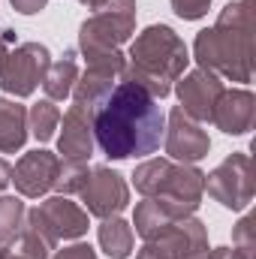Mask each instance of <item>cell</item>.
Wrapping results in <instances>:
<instances>
[{"label": "cell", "instance_id": "6da1fadb", "mask_svg": "<svg viewBox=\"0 0 256 259\" xmlns=\"http://www.w3.org/2000/svg\"><path fill=\"white\" fill-rule=\"evenodd\" d=\"M94 142L109 160L148 157L160 148L166 115L160 100L133 81H118L94 112Z\"/></svg>", "mask_w": 256, "mask_h": 259}, {"label": "cell", "instance_id": "7a4b0ae2", "mask_svg": "<svg viewBox=\"0 0 256 259\" xmlns=\"http://www.w3.org/2000/svg\"><path fill=\"white\" fill-rule=\"evenodd\" d=\"M196 64L229 81L253 78V0H232L217 15L214 27L196 33Z\"/></svg>", "mask_w": 256, "mask_h": 259}, {"label": "cell", "instance_id": "3957f363", "mask_svg": "<svg viewBox=\"0 0 256 259\" xmlns=\"http://www.w3.org/2000/svg\"><path fill=\"white\" fill-rule=\"evenodd\" d=\"M187 64H190V52L184 39L169 24H148L130 42L127 66L121 78L145 88L154 100H163L172 94Z\"/></svg>", "mask_w": 256, "mask_h": 259}, {"label": "cell", "instance_id": "277c9868", "mask_svg": "<svg viewBox=\"0 0 256 259\" xmlns=\"http://www.w3.org/2000/svg\"><path fill=\"white\" fill-rule=\"evenodd\" d=\"M133 184L142 196L163 199L178 214H196L205 196V172L187 163H175L169 157H154L136 166Z\"/></svg>", "mask_w": 256, "mask_h": 259}, {"label": "cell", "instance_id": "5b68a950", "mask_svg": "<svg viewBox=\"0 0 256 259\" xmlns=\"http://www.w3.org/2000/svg\"><path fill=\"white\" fill-rule=\"evenodd\" d=\"M136 33V0H124L118 6L100 9L78 27V49L81 55H106L118 52Z\"/></svg>", "mask_w": 256, "mask_h": 259}, {"label": "cell", "instance_id": "8992f818", "mask_svg": "<svg viewBox=\"0 0 256 259\" xmlns=\"http://www.w3.org/2000/svg\"><path fill=\"white\" fill-rule=\"evenodd\" d=\"M253 190H256L253 160L244 151L229 154L214 172L205 175V193L229 211H244L253 202Z\"/></svg>", "mask_w": 256, "mask_h": 259}, {"label": "cell", "instance_id": "52a82bcc", "mask_svg": "<svg viewBox=\"0 0 256 259\" xmlns=\"http://www.w3.org/2000/svg\"><path fill=\"white\" fill-rule=\"evenodd\" d=\"M52 64V55L42 42H18L0 64V88L12 97H30Z\"/></svg>", "mask_w": 256, "mask_h": 259}, {"label": "cell", "instance_id": "ba28073f", "mask_svg": "<svg viewBox=\"0 0 256 259\" xmlns=\"http://www.w3.org/2000/svg\"><path fill=\"white\" fill-rule=\"evenodd\" d=\"M88 211L75 205L69 196H49L36 208L27 211V223H33L39 232H46L55 244L75 241L88 232Z\"/></svg>", "mask_w": 256, "mask_h": 259}, {"label": "cell", "instance_id": "9c48e42d", "mask_svg": "<svg viewBox=\"0 0 256 259\" xmlns=\"http://www.w3.org/2000/svg\"><path fill=\"white\" fill-rule=\"evenodd\" d=\"M81 202H84V211L91 217H121V211L130 205V187L124 181L121 172L109 169V166H97L91 169L84 187L78 190Z\"/></svg>", "mask_w": 256, "mask_h": 259}, {"label": "cell", "instance_id": "30bf717a", "mask_svg": "<svg viewBox=\"0 0 256 259\" xmlns=\"http://www.w3.org/2000/svg\"><path fill=\"white\" fill-rule=\"evenodd\" d=\"M163 145H166L169 160L187 163V166L205 160L208 151H211L208 133L202 130L199 121H193L190 115H184L181 106H175V109L169 112V121H166V130H163Z\"/></svg>", "mask_w": 256, "mask_h": 259}, {"label": "cell", "instance_id": "8fae6325", "mask_svg": "<svg viewBox=\"0 0 256 259\" xmlns=\"http://www.w3.org/2000/svg\"><path fill=\"white\" fill-rule=\"evenodd\" d=\"M223 91L226 88H223L220 75H214V72H208L202 66L184 72L175 81V94L181 100V112L190 115L193 121H199V124L211 121V112H214V106H217V100H220Z\"/></svg>", "mask_w": 256, "mask_h": 259}, {"label": "cell", "instance_id": "7c38bea8", "mask_svg": "<svg viewBox=\"0 0 256 259\" xmlns=\"http://www.w3.org/2000/svg\"><path fill=\"white\" fill-rule=\"evenodd\" d=\"M58 169H61V157L46 151V148H36V151H27L21 154V160L12 166V184L18 196L24 199H39L49 190H55V181H58Z\"/></svg>", "mask_w": 256, "mask_h": 259}, {"label": "cell", "instance_id": "4fadbf2b", "mask_svg": "<svg viewBox=\"0 0 256 259\" xmlns=\"http://www.w3.org/2000/svg\"><path fill=\"white\" fill-rule=\"evenodd\" d=\"M145 244H151L166 259H187L199 250H208V229L199 217L187 214V217H178L172 226H166L157 238H151Z\"/></svg>", "mask_w": 256, "mask_h": 259}, {"label": "cell", "instance_id": "5bb4252c", "mask_svg": "<svg viewBox=\"0 0 256 259\" xmlns=\"http://www.w3.org/2000/svg\"><path fill=\"white\" fill-rule=\"evenodd\" d=\"M256 121V97L247 88H232L223 91L214 112H211V124L223 130L226 136H244L253 130Z\"/></svg>", "mask_w": 256, "mask_h": 259}, {"label": "cell", "instance_id": "9a60e30c", "mask_svg": "<svg viewBox=\"0 0 256 259\" xmlns=\"http://www.w3.org/2000/svg\"><path fill=\"white\" fill-rule=\"evenodd\" d=\"M94 115L78 109V106H69L66 115H61V136H58V151L64 154V160H75V163H88L94 157Z\"/></svg>", "mask_w": 256, "mask_h": 259}, {"label": "cell", "instance_id": "2e32d148", "mask_svg": "<svg viewBox=\"0 0 256 259\" xmlns=\"http://www.w3.org/2000/svg\"><path fill=\"white\" fill-rule=\"evenodd\" d=\"M178 217H187V214H178L172 205H166L163 199H151V196H145L139 205H136V214H133V226H136V232L145 238V241H151V238H157L166 226H172Z\"/></svg>", "mask_w": 256, "mask_h": 259}, {"label": "cell", "instance_id": "e0dca14e", "mask_svg": "<svg viewBox=\"0 0 256 259\" xmlns=\"http://www.w3.org/2000/svg\"><path fill=\"white\" fill-rule=\"evenodd\" d=\"M27 142V109L0 97V154H15Z\"/></svg>", "mask_w": 256, "mask_h": 259}, {"label": "cell", "instance_id": "ac0fdd59", "mask_svg": "<svg viewBox=\"0 0 256 259\" xmlns=\"http://www.w3.org/2000/svg\"><path fill=\"white\" fill-rule=\"evenodd\" d=\"M75 81H78V61H75V52H64L58 61L49 64L46 75H42V91H46V97H49L52 103H58V100H66V97L72 94Z\"/></svg>", "mask_w": 256, "mask_h": 259}, {"label": "cell", "instance_id": "d6986e66", "mask_svg": "<svg viewBox=\"0 0 256 259\" xmlns=\"http://www.w3.org/2000/svg\"><path fill=\"white\" fill-rule=\"evenodd\" d=\"M97 238H100V247L112 259H127L133 253V244H136L133 226L121 217H106L97 229Z\"/></svg>", "mask_w": 256, "mask_h": 259}, {"label": "cell", "instance_id": "ffe728a7", "mask_svg": "<svg viewBox=\"0 0 256 259\" xmlns=\"http://www.w3.org/2000/svg\"><path fill=\"white\" fill-rule=\"evenodd\" d=\"M58 124H61V109L52 100H39L27 109V136H33L36 142L55 139Z\"/></svg>", "mask_w": 256, "mask_h": 259}, {"label": "cell", "instance_id": "44dd1931", "mask_svg": "<svg viewBox=\"0 0 256 259\" xmlns=\"http://www.w3.org/2000/svg\"><path fill=\"white\" fill-rule=\"evenodd\" d=\"M27 220V208L18 196H0V247H12L21 226Z\"/></svg>", "mask_w": 256, "mask_h": 259}, {"label": "cell", "instance_id": "7402d4cb", "mask_svg": "<svg viewBox=\"0 0 256 259\" xmlns=\"http://www.w3.org/2000/svg\"><path fill=\"white\" fill-rule=\"evenodd\" d=\"M12 250L21 253L24 259H49L52 250H58V244H55L46 232H39L33 223L24 220V226H21V232H18V238H15V244H12Z\"/></svg>", "mask_w": 256, "mask_h": 259}, {"label": "cell", "instance_id": "603a6c76", "mask_svg": "<svg viewBox=\"0 0 256 259\" xmlns=\"http://www.w3.org/2000/svg\"><path fill=\"white\" fill-rule=\"evenodd\" d=\"M91 169L88 163H75V160H61V169H58V181H55V190L58 196H78V190L84 187Z\"/></svg>", "mask_w": 256, "mask_h": 259}, {"label": "cell", "instance_id": "cb8c5ba5", "mask_svg": "<svg viewBox=\"0 0 256 259\" xmlns=\"http://www.w3.org/2000/svg\"><path fill=\"white\" fill-rule=\"evenodd\" d=\"M232 247L244 250V253H256V220L253 214H244L235 229H232Z\"/></svg>", "mask_w": 256, "mask_h": 259}, {"label": "cell", "instance_id": "d4e9b609", "mask_svg": "<svg viewBox=\"0 0 256 259\" xmlns=\"http://www.w3.org/2000/svg\"><path fill=\"white\" fill-rule=\"evenodd\" d=\"M169 3H172L175 15L184 18V21H199L211 9V0H169Z\"/></svg>", "mask_w": 256, "mask_h": 259}, {"label": "cell", "instance_id": "484cf974", "mask_svg": "<svg viewBox=\"0 0 256 259\" xmlns=\"http://www.w3.org/2000/svg\"><path fill=\"white\" fill-rule=\"evenodd\" d=\"M49 259H97V250L91 244H84V241H75V244H69L64 250L52 253Z\"/></svg>", "mask_w": 256, "mask_h": 259}, {"label": "cell", "instance_id": "4316f807", "mask_svg": "<svg viewBox=\"0 0 256 259\" xmlns=\"http://www.w3.org/2000/svg\"><path fill=\"white\" fill-rule=\"evenodd\" d=\"M15 46H18V42H15V30L6 27V24H0V64H3V58H6Z\"/></svg>", "mask_w": 256, "mask_h": 259}, {"label": "cell", "instance_id": "83f0119b", "mask_svg": "<svg viewBox=\"0 0 256 259\" xmlns=\"http://www.w3.org/2000/svg\"><path fill=\"white\" fill-rule=\"evenodd\" d=\"M12 6H15V12H21V15H36V12H42L46 9V3L49 0H9Z\"/></svg>", "mask_w": 256, "mask_h": 259}, {"label": "cell", "instance_id": "f1b7e54d", "mask_svg": "<svg viewBox=\"0 0 256 259\" xmlns=\"http://www.w3.org/2000/svg\"><path fill=\"white\" fill-rule=\"evenodd\" d=\"M220 259H253V253H244L238 247H220Z\"/></svg>", "mask_w": 256, "mask_h": 259}, {"label": "cell", "instance_id": "f546056e", "mask_svg": "<svg viewBox=\"0 0 256 259\" xmlns=\"http://www.w3.org/2000/svg\"><path fill=\"white\" fill-rule=\"evenodd\" d=\"M81 6H88V9H94V12H100V9H109V6H115V3H121V0H78Z\"/></svg>", "mask_w": 256, "mask_h": 259}, {"label": "cell", "instance_id": "4dcf8cb0", "mask_svg": "<svg viewBox=\"0 0 256 259\" xmlns=\"http://www.w3.org/2000/svg\"><path fill=\"white\" fill-rule=\"evenodd\" d=\"M9 181H12V166H9V163H6V160L0 157V190H3V187H6Z\"/></svg>", "mask_w": 256, "mask_h": 259}, {"label": "cell", "instance_id": "1f68e13d", "mask_svg": "<svg viewBox=\"0 0 256 259\" xmlns=\"http://www.w3.org/2000/svg\"><path fill=\"white\" fill-rule=\"evenodd\" d=\"M136 259H166V256H160V253H157V250H154L151 244H145V247H142V250L136 253Z\"/></svg>", "mask_w": 256, "mask_h": 259}, {"label": "cell", "instance_id": "d6a6232c", "mask_svg": "<svg viewBox=\"0 0 256 259\" xmlns=\"http://www.w3.org/2000/svg\"><path fill=\"white\" fill-rule=\"evenodd\" d=\"M187 259H220V247H217V250H211V247H208V250H199V253H193V256H187Z\"/></svg>", "mask_w": 256, "mask_h": 259}, {"label": "cell", "instance_id": "836d02e7", "mask_svg": "<svg viewBox=\"0 0 256 259\" xmlns=\"http://www.w3.org/2000/svg\"><path fill=\"white\" fill-rule=\"evenodd\" d=\"M0 259H24L21 253H15L12 247H0Z\"/></svg>", "mask_w": 256, "mask_h": 259}]
</instances>
